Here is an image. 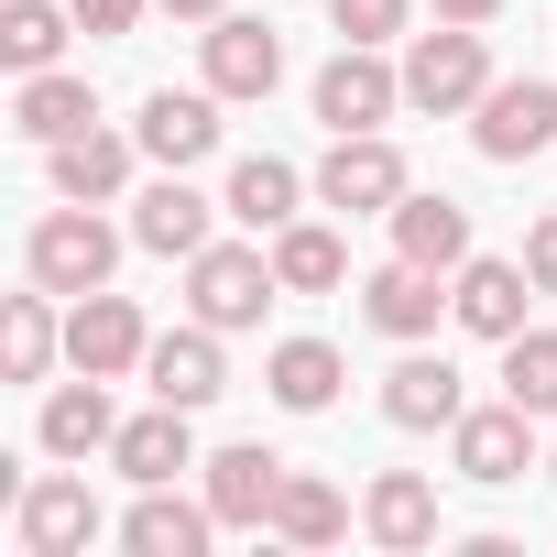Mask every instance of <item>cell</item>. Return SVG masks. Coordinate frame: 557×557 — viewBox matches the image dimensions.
<instances>
[{
	"mask_svg": "<svg viewBox=\"0 0 557 557\" xmlns=\"http://www.w3.org/2000/svg\"><path fill=\"white\" fill-rule=\"evenodd\" d=\"M503 394L524 416H557V329H513L503 339Z\"/></svg>",
	"mask_w": 557,
	"mask_h": 557,
	"instance_id": "4dcf8cb0",
	"label": "cell"
},
{
	"mask_svg": "<svg viewBox=\"0 0 557 557\" xmlns=\"http://www.w3.org/2000/svg\"><path fill=\"white\" fill-rule=\"evenodd\" d=\"M524 296H535V273H524V262H492V251L448 273V318H459L470 339H513V329H524Z\"/></svg>",
	"mask_w": 557,
	"mask_h": 557,
	"instance_id": "e0dca14e",
	"label": "cell"
},
{
	"mask_svg": "<svg viewBox=\"0 0 557 557\" xmlns=\"http://www.w3.org/2000/svg\"><path fill=\"white\" fill-rule=\"evenodd\" d=\"M143 383H153V405H186V416H208V405L230 394L219 329H208V318H197V329H164V339L143 350Z\"/></svg>",
	"mask_w": 557,
	"mask_h": 557,
	"instance_id": "8fae6325",
	"label": "cell"
},
{
	"mask_svg": "<svg viewBox=\"0 0 557 557\" xmlns=\"http://www.w3.org/2000/svg\"><path fill=\"white\" fill-rule=\"evenodd\" d=\"M535 426H546V416H524L513 394H503V405H470V416L448 426V459H459V481H481V492L524 481V470H535Z\"/></svg>",
	"mask_w": 557,
	"mask_h": 557,
	"instance_id": "8992f818",
	"label": "cell"
},
{
	"mask_svg": "<svg viewBox=\"0 0 557 557\" xmlns=\"http://www.w3.org/2000/svg\"><path fill=\"white\" fill-rule=\"evenodd\" d=\"M437 285H448V273H426V262L394 251L383 273H361V318H372L383 339H437V307H448Z\"/></svg>",
	"mask_w": 557,
	"mask_h": 557,
	"instance_id": "44dd1931",
	"label": "cell"
},
{
	"mask_svg": "<svg viewBox=\"0 0 557 557\" xmlns=\"http://www.w3.org/2000/svg\"><path fill=\"white\" fill-rule=\"evenodd\" d=\"M481 88H492V45H481V23H437V34L405 45V110L459 121V110H481Z\"/></svg>",
	"mask_w": 557,
	"mask_h": 557,
	"instance_id": "7a4b0ae2",
	"label": "cell"
},
{
	"mask_svg": "<svg viewBox=\"0 0 557 557\" xmlns=\"http://www.w3.org/2000/svg\"><path fill=\"white\" fill-rule=\"evenodd\" d=\"M383 416H394L405 437H437V426H459V416H470V394H459V361H437V350H416V339H405V361L383 372Z\"/></svg>",
	"mask_w": 557,
	"mask_h": 557,
	"instance_id": "5bb4252c",
	"label": "cell"
},
{
	"mask_svg": "<svg viewBox=\"0 0 557 557\" xmlns=\"http://www.w3.org/2000/svg\"><path fill=\"white\" fill-rule=\"evenodd\" d=\"M285 296L273 285V251H251V240H208L197 262H186V307L230 339V329H262V307Z\"/></svg>",
	"mask_w": 557,
	"mask_h": 557,
	"instance_id": "3957f363",
	"label": "cell"
},
{
	"mask_svg": "<svg viewBox=\"0 0 557 557\" xmlns=\"http://www.w3.org/2000/svg\"><path fill=\"white\" fill-rule=\"evenodd\" d=\"M470 143H481L492 164L546 153V143H557V88H546V77H492L481 110H470Z\"/></svg>",
	"mask_w": 557,
	"mask_h": 557,
	"instance_id": "9c48e42d",
	"label": "cell"
},
{
	"mask_svg": "<svg viewBox=\"0 0 557 557\" xmlns=\"http://www.w3.org/2000/svg\"><path fill=\"white\" fill-rule=\"evenodd\" d=\"M208 88L219 99H273L285 88V34L251 23V12H219L208 23Z\"/></svg>",
	"mask_w": 557,
	"mask_h": 557,
	"instance_id": "7c38bea8",
	"label": "cell"
},
{
	"mask_svg": "<svg viewBox=\"0 0 557 557\" xmlns=\"http://www.w3.org/2000/svg\"><path fill=\"white\" fill-rule=\"evenodd\" d=\"M23 273L45 296H99L110 273H121V230L88 208V197H66V208H45L34 219V240H23Z\"/></svg>",
	"mask_w": 557,
	"mask_h": 557,
	"instance_id": "6da1fadb",
	"label": "cell"
},
{
	"mask_svg": "<svg viewBox=\"0 0 557 557\" xmlns=\"http://www.w3.org/2000/svg\"><path fill=\"white\" fill-rule=\"evenodd\" d=\"M524 273H535V296H557V208L524 230Z\"/></svg>",
	"mask_w": 557,
	"mask_h": 557,
	"instance_id": "836d02e7",
	"label": "cell"
},
{
	"mask_svg": "<svg viewBox=\"0 0 557 557\" xmlns=\"http://www.w3.org/2000/svg\"><path fill=\"white\" fill-rule=\"evenodd\" d=\"M394 251H405V262H426V273H459V262H470V208H459V197L405 186V197H394Z\"/></svg>",
	"mask_w": 557,
	"mask_h": 557,
	"instance_id": "603a6c76",
	"label": "cell"
},
{
	"mask_svg": "<svg viewBox=\"0 0 557 557\" xmlns=\"http://www.w3.org/2000/svg\"><path fill=\"white\" fill-rule=\"evenodd\" d=\"M55 350H66V329H55V296H45V285L0 307V372H12V383H45Z\"/></svg>",
	"mask_w": 557,
	"mask_h": 557,
	"instance_id": "83f0119b",
	"label": "cell"
},
{
	"mask_svg": "<svg viewBox=\"0 0 557 557\" xmlns=\"http://www.w3.org/2000/svg\"><path fill=\"white\" fill-rule=\"evenodd\" d=\"M66 12H77V34H99V45H110V34H132V23L153 12V0H66Z\"/></svg>",
	"mask_w": 557,
	"mask_h": 557,
	"instance_id": "d6a6232c",
	"label": "cell"
},
{
	"mask_svg": "<svg viewBox=\"0 0 557 557\" xmlns=\"http://www.w3.org/2000/svg\"><path fill=\"white\" fill-rule=\"evenodd\" d=\"M153 12H175V23H219L230 0H153Z\"/></svg>",
	"mask_w": 557,
	"mask_h": 557,
	"instance_id": "d590c367",
	"label": "cell"
},
{
	"mask_svg": "<svg viewBox=\"0 0 557 557\" xmlns=\"http://www.w3.org/2000/svg\"><path fill=\"white\" fill-rule=\"evenodd\" d=\"M219 208H230L240 230H262V240H273L285 219H307V175H296L285 153H240V164H230V197H219Z\"/></svg>",
	"mask_w": 557,
	"mask_h": 557,
	"instance_id": "cb8c5ba5",
	"label": "cell"
},
{
	"mask_svg": "<svg viewBox=\"0 0 557 557\" xmlns=\"http://www.w3.org/2000/svg\"><path fill=\"white\" fill-rule=\"evenodd\" d=\"M405 110V66H383V45H339L318 66V121L329 132H383Z\"/></svg>",
	"mask_w": 557,
	"mask_h": 557,
	"instance_id": "5b68a950",
	"label": "cell"
},
{
	"mask_svg": "<svg viewBox=\"0 0 557 557\" xmlns=\"http://www.w3.org/2000/svg\"><path fill=\"white\" fill-rule=\"evenodd\" d=\"M361 535H372L383 557H426V546H437V481L383 470V481L361 492Z\"/></svg>",
	"mask_w": 557,
	"mask_h": 557,
	"instance_id": "d6986e66",
	"label": "cell"
},
{
	"mask_svg": "<svg viewBox=\"0 0 557 557\" xmlns=\"http://www.w3.org/2000/svg\"><path fill=\"white\" fill-rule=\"evenodd\" d=\"M110 470H121L132 492H153V481H175V470H208V459H197V416H186V405L121 416V437H110Z\"/></svg>",
	"mask_w": 557,
	"mask_h": 557,
	"instance_id": "9a60e30c",
	"label": "cell"
},
{
	"mask_svg": "<svg viewBox=\"0 0 557 557\" xmlns=\"http://www.w3.org/2000/svg\"><path fill=\"white\" fill-rule=\"evenodd\" d=\"M273 535H285V546H339V535H350V492H339V481H318V470H285Z\"/></svg>",
	"mask_w": 557,
	"mask_h": 557,
	"instance_id": "f1b7e54d",
	"label": "cell"
},
{
	"mask_svg": "<svg viewBox=\"0 0 557 557\" xmlns=\"http://www.w3.org/2000/svg\"><path fill=\"white\" fill-rule=\"evenodd\" d=\"M208 513H219V535H273V503H285V459H273L262 437H240V448H219L208 459Z\"/></svg>",
	"mask_w": 557,
	"mask_h": 557,
	"instance_id": "52a82bcc",
	"label": "cell"
},
{
	"mask_svg": "<svg viewBox=\"0 0 557 557\" xmlns=\"http://www.w3.org/2000/svg\"><path fill=\"white\" fill-rule=\"evenodd\" d=\"M12 535H23V557H77L88 535H99V503H88V481H23V503H12Z\"/></svg>",
	"mask_w": 557,
	"mask_h": 557,
	"instance_id": "2e32d148",
	"label": "cell"
},
{
	"mask_svg": "<svg viewBox=\"0 0 557 557\" xmlns=\"http://www.w3.org/2000/svg\"><path fill=\"white\" fill-rule=\"evenodd\" d=\"M416 175H405V153L383 143V132H329V164H318V208H350V219H394V197H405Z\"/></svg>",
	"mask_w": 557,
	"mask_h": 557,
	"instance_id": "277c9868",
	"label": "cell"
},
{
	"mask_svg": "<svg viewBox=\"0 0 557 557\" xmlns=\"http://www.w3.org/2000/svg\"><path fill=\"white\" fill-rule=\"evenodd\" d=\"M546 481H557V448H546Z\"/></svg>",
	"mask_w": 557,
	"mask_h": 557,
	"instance_id": "8d00e7d4",
	"label": "cell"
},
{
	"mask_svg": "<svg viewBox=\"0 0 557 557\" xmlns=\"http://www.w3.org/2000/svg\"><path fill=\"white\" fill-rule=\"evenodd\" d=\"M208 535H219V513H208V492L186 503L175 481H153L132 513H121V546L132 557H208Z\"/></svg>",
	"mask_w": 557,
	"mask_h": 557,
	"instance_id": "ffe728a7",
	"label": "cell"
},
{
	"mask_svg": "<svg viewBox=\"0 0 557 557\" xmlns=\"http://www.w3.org/2000/svg\"><path fill=\"white\" fill-rule=\"evenodd\" d=\"M143 350H153V329H143V307L132 296H66V361L77 372H99V383H121V372H143Z\"/></svg>",
	"mask_w": 557,
	"mask_h": 557,
	"instance_id": "ba28073f",
	"label": "cell"
},
{
	"mask_svg": "<svg viewBox=\"0 0 557 557\" xmlns=\"http://www.w3.org/2000/svg\"><path fill=\"white\" fill-rule=\"evenodd\" d=\"M66 34H77V12H55V0H12V12H0V55H12V77H45L66 55Z\"/></svg>",
	"mask_w": 557,
	"mask_h": 557,
	"instance_id": "f546056e",
	"label": "cell"
},
{
	"mask_svg": "<svg viewBox=\"0 0 557 557\" xmlns=\"http://www.w3.org/2000/svg\"><path fill=\"white\" fill-rule=\"evenodd\" d=\"M88 121H99V99H88V77H66V66L23 77V99H12V132H23V143H77Z\"/></svg>",
	"mask_w": 557,
	"mask_h": 557,
	"instance_id": "484cf974",
	"label": "cell"
},
{
	"mask_svg": "<svg viewBox=\"0 0 557 557\" xmlns=\"http://www.w3.org/2000/svg\"><path fill=\"white\" fill-rule=\"evenodd\" d=\"M132 143L153 153V164H208L219 153V88H153L143 99V121H132Z\"/></svg>",
	"mask_w": 557,
	"mask_h": 557,
	"instance_id": "4fadbf2b",
	"label": "cell"
},
{
	"mask_svg": "<svg viewBox=\"0 0 557 557\" xmlns=\"http://www.w3.org/2000/svg\"><path fill=\"white\" fill-rule=\"evenodd\" d=\"M405 12H416V0H329L339 45H394V34H405Z\"/></svg>",
	"mask_w": 557,
	"mask_h": 557,
	"instance_id": "1f68e13d",
	"label": "cell"
},
{
	"mask_svg": "<svg viewBox=\"0 0 557 557\" xmlns=\"http://www.w3.org/2000/svg\"><path fill=\"white\" fill-rule=\"evenodd\" d=\"M34 437H45V459H110V437H121L110 383H99V372L55 383V394H45V416H34Z\"/></svg>",
	"mask_w": 557,
	"mask_h": 557,
	"instance_id": "ac0fdd59",
	"label": "cell"
},
{
	"mask_svg": "<svg viewBox=\"0 0 557 557\" xmlns=\"http://www.w3.org/2000/svg\"><path fill=\"white\" fill-rule=\"evenodd\" d=\"M132 153H143V143H132V132H99V121H88L77 143H45L55 197H88V208H110V197L132 186Z\"/></svg>",
	"mask_w": 557,
	"mask_h": 557,
	"instance_id": "7402d4cb",
	"label": "cell"
},
{
	"mask_svg": "<svg viewBox=\"0 0 557 557\" xmlns=\"http://www.w3.org/2000/svg\"><path fill=\"white\" fill-rule=\"evenodd\" d=\"M273 285H285V296H329V285H350V240L318 230V219H285V230H273Z\"/></svg>",
	"mask_w": 557,
	"mask_h": 557,
	"instance_id": "d4e9b609",
	"label": "cell"
},
{
	"mask_svg": "<svg viewBox=\"0 0 557 557\" xmlns=\"http://www.w3.org/2000/svg\"><path fill=\"white\" fill-rule=\"evenodd\" d=\"M426 12H437V23H492L503 0H426Z\"/></svg>",
	"mask_w": 557,
	"mask_h": 557,
	"instance_id": "e575fe53",
	"label": "cell"
},
{
	"mask_svg": "<svg viewBox=\"0 0 557 557\" xmlns=\"http://www.w3.org/2000/svg\"><path fill=\"white\" fill-rule=\"evenodd\" d=\"M262 383H273V405H285V416H329L350 372H339V350H329V339H285V350L262 361Z\"/></svg>",
	"mask_w": 557,
	"mask_h": 557,
	"instance_id": "4316f807",
	"label": "cell"
},
{
	"mask_svg": "<svg viewBox=\"0 0 557 557\" xmlns=\"http://www.w3.org/2000/svg\"><path fill=\"white\" fill-rule=\"evenodd\" d=\"M219 219H230V208H219V197H197L175 164L132 197V240H143V251H164V262H197V251L219 240Z\"/></svg>",
	"mask_w": 557,
	"mask_h": 557,
	"instance_id": "30bf717a",
	"label": "cell"
}]
</instances>
